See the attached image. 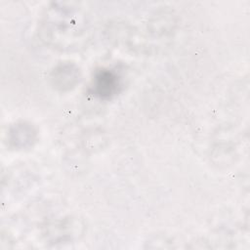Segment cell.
<instances>
[{
  "instance_id": "cell-1",
  "label": "cell",
  "mask_w": 250,
  "mask_h": 250,
  "mask_svg": "<svg viewBox=\"0 0 250 250\" xmlns=\"http://www.w3.org/2000/svg\"><path fill=\"white\" fill-rule=\"evenodd\" d=\"M43 22L45 40L56 46L71 47L85 32L84 18L76 8L56 7L49 10Z\"/></svg>"
},
{
  "instance_id": "cell-2",
  "label": "cell",
  "mask_w": 250,
  "mask_h": 250,
  "mask_svg": "<svg viewBox=\"0 0 250 250\" xmlns=\"http://www.w3.org/2000/svg\"><path fill=\"white\" fill-rule=\"evenodd\" d=\"M120 88L118 75L109 69L99 70L92 81V93L101 99H110L116 95Z\"/></svg>"
},
{
  "instance_id": "cell-3",
  "label": "cell",
  "mask_w": 250,
  "mask_h": 250,
  "mask_svg": "<svg viewBox=\"0 0 250 250\" xmlns=\"http://www.w3.org/2000/svg\"><path fill=\"white\" fill-rule=\"evenodd\" d=\"M80 71L71 63H62L58 65L51 74V80L55 88L61 91H67L75 87L79 82Z\"/></svg>"
},
{
  "instance_id": "cell-4",
  "label": "cell",
  "mask_w": 250,
  "mask_h": 250,
  "mask_svg": "<svg viewBox=\"0 0 250 250\" xmlns=\"http://www.w3.org/2000/svg\"><path fill=\"white\" fill-rule=\"evenodd\" d=\"M20 127L21 134H20V131L16 126L10 132V141L14 144L15 147H24L27 145H31V142L33 141V137L35 135L32 128L25 124H20Z\"/></svg>"
}]
</instances>
